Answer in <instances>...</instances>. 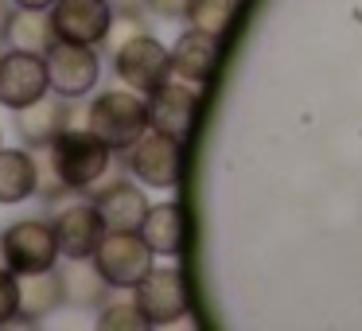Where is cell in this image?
Here are the masks:
<instances>
[{"mask_svg": "<svg viewBox=\"0 0 362 331\" xmlns=\"http://www.w3.org/2000/svg\"><path fill=\"white\" fill-rule=\"evenodd\" d=\"M218 55H222L218 35L187 28L172 47V74L183 82H191V86H206V82L214 79V71H218Z\"/></svg>", "mask_w": 362, "mask_h": 331, "instance_id": "4fadbf2b", "label": "cell"}, {"mask_svg": "<svg viewBox=\"0 0 362 331\" xmlns=\"http://www.w3.org/2000/svg\"><path fill=\"white\" fill-rule=\"evenodd\" d=\"M0 149H4V137H0Z\"/></svg>", "mask_w": 362, "mask_h": 331, "instance_id": "83f0119b", "label": "cell"}, {"mask_svg": "<svg viewBox=\"0 0 362 331\" xmlns=\"http://www.w3.org/2000/svg\"><path fill=\"white\" fill-rule=\"evenodd\" d=\"M195 113H199V94L191 82H172L156 86L148 94V129H160L168 137H180L187 141L191 129H195Z\"/></svg>", "mask_w": 362, "mask_h": 331, "instance_id": "8fae6325", "label": "cell"}, {"mask_svg": "<svg viewBox=\"0 0 362 331\" xmlns=\"http://www.w3.org/2000/svg\"><path fill=\"white\" fill-rule=\"evenodd\" d=\"M43 63H47V82L59 98H86L90 90L102 79V59H98V47L90 43H71V40H55L47 51H43Z\"/></svg>", "mask_w": 362, "mask_h": 331, "instance_id": "5b68a950", "label": "cell"}, {"mask_svg": "<svg viewBox=\"0 0 362 331\" xmlns=\"http://www.w3.org/2000/svg\"><path fill=\"white\" fill-rule=\"evenodd\" d=\"M133 300L141 308L148 327H168L187 315V284H183L180 269H148L141 284L133 289Z\"/></svg>", "mask_w": 362, "mask_h": 331, "instance_id": "9c48e42d", "label": "cell"}, {"mask_svg": "<svg viewBox=\"0 0 362 331\" xmlns=\"http://www.w3.org/2000/svg\"><path fill=\"white\" fill-rule=\"evenodd\" d=\"M55 242H59V257L66 261H78V257H94V250L102 245L105 238V222L98 214L94 203H74L63 207L55 214Z\"/></svg>", "mask_w": 362, "mask_h": 331, "instance_id": "7c38bea8", "label": "cell"}, {"mask_svg": "<svg viewBox=\"0 0 362 331\" xmlns=\"http://www.w3.org/2000/svg\"><path fill=\"white\" fill-rule=\"evenodd\" d=\"M238 12V0H187V12H183V20H187L195 32H206V35H226L230 20H234Z\"/></svg>", "mask_w": 362, "mask_h": 331, "instance_id": "44dd1931", "label": "cell"}, {"mask_svg": "<svg viewBox=\"0 0 362 331\" xmlns=\"http://www.w3.org/2000/svg\"><path fill=\"white\" fill-rule=\"evenodd\" d=\"M8 20H12V0H0V43L8 40Z\"/></svg>", "mask_w": 362, "mask_h": 331, "instance_id": "d4e9b609", "label": "cell"}, {"mask_svg": "<svg viewBox=\"0 0 362 331\" xmlns=\"http://www.w3.org/2000/svg\"><path fill=\"white\" fill-rule=\"evenodd\" d=\"M144 4H148V12H156L164 20H180L187 12V0H144Z\"/></svg>", "mask_w": 362, "mask_h": 331, "instance_id": "cb8c5ba5", "label": "cell"}, {"mask_svg": "<svg viewBox=\"0 0 362 331\" xmlns=\"http://www.w3.org/2000/svg\"><path fill=\"white\" fill-rule=\"evenodd\" d=\"M4 265L16 277L24 273H43V269H55L59 261V242H55V226L43 219H20L12 222L4 234Z\"/></svg>", "mask_w": 362, "mask_h": 331, "instance_id": "52a82bcc", "label": "cell"}, {"mask_svg": "<svg viewBox=\"0 0 362 331\" xmlns=\"http://www.w3.org/2000/svg\"><path fill=\"white\" fill-rule=\"evenodd\" d=\"M59 277H63V300H66V304H74V308H98V304H105L110 284L102 281L94 257L66 261V269Z\"/></svg>", "mask_w": 362, "mask_h": 331, "instance_id": "d6986e66", "label": "cell"}, {"mask_svg": "<svg viewBox=\"0 0 362 331\" xmlns=\"http://www.w3.org/2000/svg\"><path fill=\"white\" fill-rule=\"evenodd\" d=\"M51 90L47 82V63L40 51H24V47H8L0 51V105L4 110H24V105L40 102Z\"/></svg>", "mask_w": 362, "mask_h": 331, "instance_id": "ba28073f", "label": "cell"}, {"mask_svg": "<svg viewBox=\"0 0 362 331\" xmlns=\"http://www.w3.org/2000/svg\"><path fill=\"white\" fill-rule=\"evenodd\" d=\"M86 129L102 137L113 152H125L148 133V102L136 90H105L90 102Z\"/></svg>", "mask_w": 362, "mask_h": 331, "instance_id": "7a4b0ae2", "label": "cell"}, {"mask_svg": "<svg viewBox=\"0 0 362 331\" xmlns=\"http://www.w3.org/2000/svg\"><path fill=\"white\" fill-rule=\"evenodd\" d=\"M125 168L144 187H175L183 172V141L160 129H148L141 141L125 149Z\"/></svg>", "mask_w": 362, "mask_h": 331, "instance_id": "8992f818", "label": "cell"}, {"mask_svg": "<svg viewBox=\"0 0 362 331\" xmlns=\"http://www.w3.org/2000/svg\"><path fill=\"white\" fill-rule=\"evenodd\" d=\"M20 312V281L8 265H0V327H8Z\"/></svg>", "mask_w": 362, "mask_h": 331, "instance_id": "603a6c76", "label": "cell"}, {"mask_svg": "<svg viewBox=\"0 0 362 331\" xmlns=\"http://www.w3.org/2000/svg\"><path fill=\"white\" fill-rule=\"evenodd\" d=\"M63 129H71V98H47L16 110V137L24 149H47Z\"/></svg>", "mask_w": 362, "mask_h": 331, "instance_id": "5bb4252c", "label": "cell"}, {"mask_svg": "<svg viewBox=\"0 0 362 331\" xmlns=\"http://www.w3.org/2000/svg\"><path fill=\"white\" fill-rule=\"evenodd\" d=\"M66 300H63V277L55 269H43V273H24L20 281V312L12 323H35V320H47L51 312H59Z\"/></svg>", "mask_w": 362, "mask_h": 331, "instance_id": "2e32d148", "label": "cell"}, {"mask_svg": "<svg viewBox=\"0 0 362 331\" xmlns=\"http://www.w3.org/2000/svg\"><path fill=\"white\" fill-rule=\"evenodd\" d=\"M110 156L113 149L90 129H63L47 144V160L66 191H94L110 172Z\"/></svg>", "mask_w": 362, "mask_h": 331, "instance_id": "6da1fadb", "label": "cell"}, {"mask_svg": "<svg viewBox=\"0 0 362 331\" xmlns=\"http://www.w3.org/2000/svg\"><path fill=\"white\" fill-rule=\"evenodd\" d=\"M94 207L102 214L105 230H141V222H144L152 203L129 180H113V183L94 187Z\"/></svg>", "mask_w": 362, "mask_h": 331, "instance_id": "9a60e30c", "label": "cell"}, {"mask_svg": "<svg viewBox=\"0 0 362 331\" xmlns=\"http://www.w3.org/2000/svg\"><path fill=\"white\" fill-rule=\"evenodd\" d=\"M0 265H4V242H0Z\"/></svg>", "mask_w": 362, "mask_h": 331, "instance_id": "4316f807", "label": "cell"}, {"mask_svg": "<svg viewBox=\"0 0 362 331\" xmlns=\"http://www.w3.org/2000/svg\"><path fill=\"white\" fill-rule=\"evenodd\" d=\"M98 327H102V331H144L148 323H144L136 300H117V304H105V308H102V315H98Z\"/></svg>", "mask_w": 362, "mask_h": 331, "instance_id": "7402d4cb", "label": "cell"}, {"mask_svg": "<svg viewBox=\"0 0 362 331\" xmlns=\"http://www.w3.org/2000/svg\"><path fill=\"white\" fill-rule=\"evenodd\" d=\"M141 238L160 257H180L183 250V207L180 203H156L148 207L141 222Z\"/></svg>", "mask_w": 362, "mask_h": 331, "instance_id": "ac0fdd59", "label": "cell"}, {"mask_svg": "<svg viewBox=\"0 0 362 331\" xmlns=\"http://www.w3.org/2000/svg\"><path fill=\"white\" fill-rule=\"evenodd\" d=\"M152 257L156 253L148 250L141 230H105L102 245L94 250V265L102 273V281L110 289H125V292H133L148 277Z\"/></svg>", "mask_w": 362, "mask_h": 331, "instance_id": "3957f363", "label": "cell"}, {"mask_svg": "<svg viewBox=\"0 0 362 331\" xmlns=\"http://www.w3.org/2000/svg\"><path fill=\"white\" fill-rule=\"evenodd\" d=\"M55 0H12V8H32V12H47Z\"/></svg>", "mask_w": 362, "mask_h": 331, "instance_id": "484cf974", "label": "cell"}, {"mask_svg": "<svg viewBox=\"0 0 362 331\" xmlns=\"http://www.w3.org/2000/svg\"><path fill=\"white\" fill-rule=\"evenodd\" d=\"M35 183H40V168L32 149H0V203H28L35 195Z\"/></svg>", "mask_w": 362, "mask_h": 331, "instance_id": "e0dca14e", "label": "cell"}, {"mask_svg": "<svg viewBox=\"0 0 362 331\" xmlns=\"http://www.w3.org/2000/svg\"><path fill=\"white\" fill-rule=\"evenodd\" d=\"M113 71L136 94H152L156 86H164L172 79V51L160 40H152L148 32L129 35L113 47Z\"/></svg>", "mask_w": 362, "mask_h": 331, "instance_id": "277c9868", "label": "cell"}, {"mask_svg": "<svg viewBox=\"0 0 362 331\" xmlns=\"http://www.w3.org/2000/svg\"><path fill=\"white\" fill-rule=\"evenodd\" d=\"M8 43L24 51H47L55 43V28H51L47 12H32V8H12L8 20Z\"/></svg>", "mask_w": 362, "mask_h": 331, "instance_id": "ffe728a7", "label": "cell"}, {"mask_svg": "<svg viewBox=\"0 0 362 331\" xmlns=\"http://www.w3.org/2000/svg\"><path fill=\"white\" fill-rule=\"evenodd\" d=\"M47 16L51 28H55V40L102 47L113 28V4L110 0H55Z\"/></svg>", "mask_w": 362, "mask_h": 331, "instance_id": "30bf717a", "label": "cell"}]
</instances>
